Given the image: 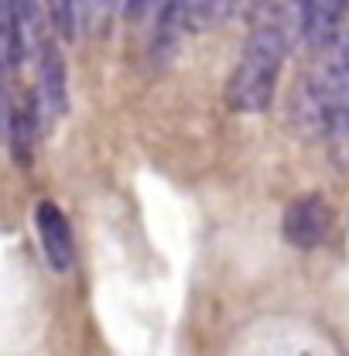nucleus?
I'll use <instances>...</instances> for the list:
<instances>
[{
    "mask_svg": "<svg viewBox=\"0 0 349 356\" xmlns=\"http://www.w3.org/2000/svg\"><path fill=\"white\" fill-rule=\"evenodd\" d=\"M288 38L277 24H257L240 48V58L226 83V103L236 113H263L274 99Z\"/></svg>",
    "mask_w": 349,
    "mask_h": 356,
    "instance_id": "f257e3e1",
    "label": "nucleus"
},
{
    "mask_svg": "<svg viewBox=\"0 0 349 356\" xmlns=\"http://www.w3.org/2000/svg\"><path fill=\"white\" fill-rule=\"evenodd\" d=\"M322 51L325 58L305 86V110L325 134L349 137V35H339Z\"/></svg>",
    "mask_w": 349,
    "mask_h": 356,
    "instance_id": "f03ea898",
    "label": "nucleus"
},
{
    "mask_svg": "<svg viewBox=\"0 0 349 356\" xmlns=\"http://www.w3.org/2000/svg\"><path fill=\"white\" fill-rule=\"evenodd\" d=\"M35 55H38V86L31 92V99H35V113H38L42 131H51L62 120L65 106H69L65 62H62L58 48L48 42V38H42V42L35 44Z\"/></svg>",
    "mask_w": 349,
    "mask_h": 356,
    "instance_id": "7ed1b4c3",
    "label": "nucleus"
},
{
    "mask_svg": "<svg viewBox=\"0 0 349 356\" xmlns=\"http://www.w3.org/2000/svg\"><path fill=\"white\" fill-rule=\"evenodd\" d=\"M281 233L291 247L298 250H315L329 240L332 233V206L318 195V192H308L298 195L288 209H284V220H281Z\"/></svg>",
    "mask_w": 349,
    "mask_h": 356,
    "instance_id": "20e7f679",
    "label": "nucleus"
},
{
    "mask_svg": "<svg viewBox=\"0 0 349 356\" xmlns=\"http://www.w3.org/2000/svg\"><path fill=\"white\" fill-rule=\"evenodd\" d=\"M35 229H38V243L51 270L65 274L76 264V240H72V226L65 220V213L55 202H38L35 209Z\"/></svg>",
    "mask_w": 349,
    "mask_h": 356,
    "instance_id": "39448f33",
    "label": "nucleus"
},
{
    "mask_svg": "<svg viewBox=\"0 0 349 356\" xmlns=\"http://www.w3.org/2000/svg\"><path fill=\"white\" fill-rule=\"evenodd\" d=\"M349 0H302V35L311 48H325L343 35Z\"/></svg>",
    "mask_w": 349,
    "mask_h": 356,
    "instance_id": "423d86ee",
    "label": "nucleus"
},
{
    "mask_svg": "<svg viewBox=\"0 0 349 356\" xmlns=\"http://www.w3.org/2000/svg\"><path fill=\"white\" fill-rule=\"evenodd\" d=\"M44 17L51 35H58L65 44L79 38V24H83V0H42Z\"/></svg>",
    "mask_w": 349,
    "mask_h": 356,
    "instance_id": "0eeeda50",
    "label": "nucleus"
},
{
    "mask_svg": "<svg viewBox=\"0 0 349 356\" xmlns=\"http://www.w3.org/2000/svg\"><path fill=\"white\" fill-rule=\"evenodd\" d=\"M117 7H120V0H83V17L92 21V24H99V21H106Z\"/></svg>",
    "mask_w": 349,
    "mask_h": 356,
    "instance_id": "6e6552de",
    "label": "nucleus"
},
{
    "mask_svg": "<svg viewBox=\"0 0 349 356\" xmlns=\"http://www.w3.org/2000/svg\"><path fill=\"white\" fill-rule=\"evenodd\" d=\"M3 69H10L3 58H0V134H7V120H10V110H14V99H10V89L3 79Z\"/></svg>",
    "mask_w": 349,
    "mask_h": 356,
    "instance_id": "1a4fd4ad",
    "label": "nucleus"
},
{
    "mask_svg": "<svg viewBox=\"0 0 349 356\" xmlns=\"http://www.w3.org/2000/svg\"><path fill=\"white\" fill-rule=\"evenodd\" d=\"M120 7H124V14L131 21H144L154 10V0H120Z\"/></svg>",
    "mask_w": 349,
    "mask_h": 356,
    "instance_id": "9d476101",
    "label": "nucleus"
}]
</instances>
